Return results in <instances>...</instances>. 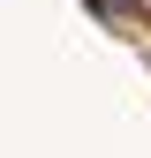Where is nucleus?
Instances as JSON below:
<instances>
[{
    "label": "nucleus",
    "mask_w": 151,
    "mask_h": 158,
    "mask_svg": "<svg viewBox=\"0 0 151 158\" xmlns=\"http://www.w3.org/2000/svg\"><path fill=\"white\" fill-rule=\"evenodd\" d=\"M83 8H91V15H106V23H136L144 0H83Z\"/></svg>",
    "instance_id": "1"
}]
</instances>
